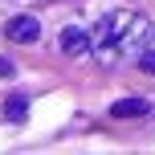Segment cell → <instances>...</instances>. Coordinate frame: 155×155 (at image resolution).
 Returning a JSON list of instances; mask_svg holds the SVG:
<instances>
[{
    "label": "cell",
    "mask_w": 155,
    "mask_h": 155,
    "mask_svg": "<svg viewBox=\"0 0 155 155\" xmlns=\"http://www.w3.org/2000/svg\"><path fill=\"white\" fill-rule=\"evenodd\" d=\"M4 37L16 41V45H33V41L41 37V21L29 16V12H25V16H12V21L4 25Z\"/></svg>",
    "instance_id": "cell-2"
},
{
    "label": "cell",
    "mask_w": 155,
    "mask_h": 155,
    "mask_svg": "<svg viewBox=\"0 0 155 155\" xmlns=\"http://www.w3.org/2000/svg\"><path fill=\"white\" fill-rule=\"evenodd\" d=\"M0 110H4L8 123H25V118H29V94H8Z\"/></svg>",
    "instance_id": "cell-5"
},
{
    "label": "cell",
    "mask_w": 155,
    "mask_h": 155,
    "mask_svg": "<svg viewBox=\"0 0 155 155\" xmlns=\"http://www.w3.org/2000/svg\"><path fill=\"white\" fill-rule=\"evenodd\" d=\"M155 25L135 8H110L90 29V53L102 70H114L123 61H139L143 49H151Z\"/></svg>",
    "instance_id": "cell-1"
},
{
    "label": "cell",
    "mask_w": 155,
    "mask_h": 155,
    "mask_svg": "<svg viewBox=\"0 0 155 155\" xmlns=\"http://www.w3.org/2000/svg\"><path fill=\"white\" fill-rule=\"evenodd\" d=\"M12 74H16V65L8 61V57H0V78H12Z\"/></svg>",
    "instance_id": "cell-7"
},
{
    "label": "cell",
    "mask_w": 155,
    "mask_h": 155,
    "mask_svg": "<svg viewBox=\"0 0 155 155\" xmlns=\"http://www.w3.org/2000/svg\"><path fill=\"white\" fill-rule=\"evenodd\" d=\"M61 53H65V57L90 53V33H86L82 25H65V29H61Z\"/></svg>",
    "instance_id": "cell-3"
},
{
    "label": "cell",
    "mask_w": 155,
    "mask_h": 155,
    "mask_svg": "<svg viewBox=\"0 0 155 155\" xmlns=\"http://www.w3.org/2000/svg\"><path fill=\"white\" fill-rule=\"evenodd\" d=\"M139 70H143V74H155V45L139 53Z\"/></svg>",
    "instance_id": "cell-6"
},
{
    "label": "cell",
    "mask_w": 155,
    "mask_h": 155,
    "mask_svg": "<svg viewBox=\"0 0 155 155\" xmlns=\"http://www.w3.org/2000/svg\"><path fill=\"white\" fill-rule=\"evenodd\" d=\"M147 110H151L147 98H123V102H114V106H110V114H114V118H143Z\"/></svg>",
    "instance_id": "cell-4"
}]
</instances>
